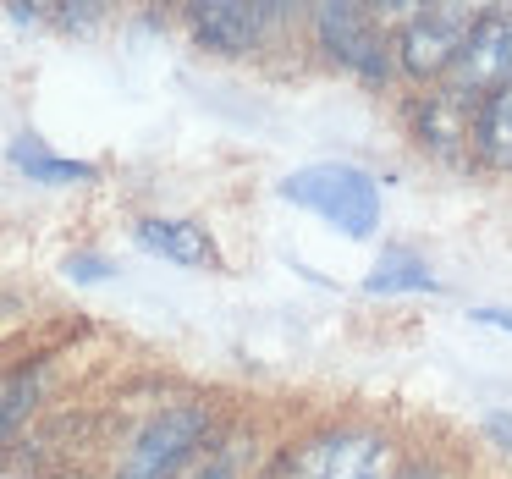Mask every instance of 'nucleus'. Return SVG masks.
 Here are the masks:
<instances>
[{
  "instance_id": "9",
  "label": "nucleus",
  "mask_w": 512,
  "mask_h": 479,
  "mask_svg": "<svg viewBox=\"0 0 512 479\" xmlns=\"http://www.w3.org/2000/svg\"><path fill=\"white\" fill-rule=\"evenodd\" d=\"M6 160L23 171L28 182H45V188H72V182H94V166L89 160H72V155H56L39 133H17L6 144Z\"/></svg>"
},
{
  "instance_id": "1",
  "label": "nucleus",
  "mask_w": 512,
  "mask_h": 479,
  "mask_svg": "<svg viewBox=\"0 0 512 479\" xmlns=\"http://www.w3.org/2000/svg\"><path fill=\"white\" fill-rule=\"evenodd\" d=\"M281 199L320 215L325 226H336L353 243L375 237V226H380V182L364 166H353V160H314V166L287 171L281 177Z\"/></svg>"
},
{
  "instance_id": "5",
  "label": "nucleus",
  "mask_w": 512,
  "mask_h": 479,
  "mask_svg": "<svg viewBox=\"0 0 512 479\" xmlns=\"http://www.w3.org/2000/svg\"><path fill=\"white\" fill-rule=\"evenodd\" d=\"M314 39L353 78H364V83L391 78V39L380 28V17L364 12V6H320L314 12Z\"/></svg>"
},
{
  "instance_id": "17",
  "label": "nucleus",
  "mask_w": 512,
  "mask_h": 479,
  "mask_svg": "<svg viewBox=\"0 0 512 479\" xmlns=\"http://www.w3.org/2000/svg\"><path fill=\"white\" fill-rule=\"evenodd\" d=\"M468 320H479V325H496V331H512V309H474Z\"/></svg>"
},
{
  "instance_id": "6",
  "label": "nucleus",
  "mask_w": 512,
  "mask_h": 479,
  "mask_svg": "<svg viewBox=\"0 0 512 479\" xmlns=\"http://www.w3.org/2000/svg\"><path fill=\"white\" fill-rule=\"evenodd\" d=\"M474 28V6H424L402 23L397 39V61L408 78H446V67L457 61V45Z\"/></svg>"
},
{
  "instance_id": "14",
  "label": "nucleus",
  "mask_w": 512,
  "mask_h": 479,
  "mask_svg": "<svg viewBox=\"0 0 512 479\" xmlns=\"http://www.w3.org/2000/svg\"><path fill=\"white\" fill-rule=\"evenodd\" d=\"M67 276L72 281H111L116 265L105 254H67Z\"/></svg>"
},
{
  "instance_id": "16",
  "label": "nucleus",
  "mask_w": 512,
  "mask_h": 479,
  "mask_svg": "<svg viewBox=\"0 0 512 479\" xmlns=\"http://www.w3.org/2000/svg\"><path fill=\"white\" fill-rule=\"evenodd\" d=\"M485 435L501 446V452H512V413H501V408L485 413Z\"/></svg>"
},
{
  "instance_id": "10",
  "label": "nucleus",
  "mask_w": 512,
  "mask_h": 479,
  "mask_svg": "<svg viewBox=\"0 0 512 479\" xmlns=\"http://www.w3.org/2000/svg\"><path fill=\"white\" fill-rule=\"evenodd\" d=\"M468 138H474L479 160L496 171H512V83L496 94H485V100L474 105V116H468Z\"/></svg>"
},
{
  "instance_id": "15",
  "label": "nucleus",
  "mask_w": 512,
  "mask_h": 479,
  "mask_svg": "<svg viewBox=\"0 0 512 479\" xmlns=\"http://www.w3.org/2000/svg\"><path fill=\"white\" fill-rule=\"evenodd\" d=\"M188 479H237V463L232 452H204L188 463Z\"/></svg>"
},
{
  "instance_id": "12",
  "label": "nucleus",
  "mask_w": 512,
  "mask_h": 479,
  "mask_svg": "<svg viewBox=\"0 0 512 479\" xmlns=\"http://www.w3.org/2000/svg\"><path fill=\"white\" fill-rule=\"evenodd\" d=\"M468 116H474V105L452 100L446 89L424 94V105H419V144H430L435 155H457V149L468 144Z\"/></svg>"
},
{
  "instance_id": "3",
  "label": "nucleus",
  "mask_w": 512,
  "mask_h": 479,
  "mask_svg": "<svg viewBox=\"0 0 512 479\" xmlns=\"http://www.w3.org/2000/svg\"><path fill=\"white\" fill-rule=\"evenodd\" d=\"M512 83V6H490L474 12V28L457 45V61L446 67L441 89L463 105H479L485 94L507 89Z\"/></svg>"
},
{
  "instance_id": "8",
  "label": "nucleus",
  "mask_w": 512,
  "mask_h": 479,
  "mask_svg": "<svg viewBox=\"0 0 512 479\" xmlns=\"http://www.w3.org/2000/svg\"><path fill=\"white\" fill-rule=\"evenodd\" d=\"M133 237L149 248V254L171 259V265H188V270H215L221 254H215L210 232L199 221H177V215H144L133 226Z\"/></svg>"
},
{
  "instance_id": "7",
  "label": "nucleus",
  "mask_w": 512,
  "mask_h": 479,
  "mask_svg": "<svg viewBox=\"0 0 512 479\" xmlns=\"http://www.w3.org/2000/svg\"><path fill=\"white\" fill-rule=\"evenodd\" d=\"M276 6H243V0H210V6H193L188 23L193 34H199L204 50H215V56H248V50H259V39L276 28Z\"/></svg>"
},
{
  "instance_id": "19",
  "label": "nucleus",
  "mask_w": 512,
  "mask_h": 479,
  "mask_svg": "<svg viewBox=\"0 0 512 479\" xmlns=\"http://www.w3.org/2000/svg\"><path fill=\"white\" fill-rule=\"evenodd\" d=\"M0 479H34V474H28V468H12V474H0Z\"/></svg>"
},
{
  "instance_id": "11",
  "label": "nucleus",
  "mask_w": 512,
  "mask_h": 479,
  "mask_svg": "<svg viewBox=\"0 0 512 479\" xmlns=\"http://www.w3.org/2000/svg\"><path fill=\"white\" fill-rule=\"evenodd\" d=\"M435 287H441L435 270L424 265V254H419V248H408V243L380 248L375 270L364 276V292H380V298H391V292H435Z\"/></svg>"
},
{
  "instance_id": "18",
  "label": "nucleus",
  "mask_w": 512,
  "mask_h": 479,
  "mask_svg": "<svg viewBox=\"0 0 512 479\" xmlns=\"http://www.w3.org/2000/svg\"><path fill=\"white\" fill-rule=\"evenodd\" d=\"M402 479H435V474H430V468H408Z\"/></svg>"
},
{
  "instance_id": "13",
  "label": "nucleus",
  "mask_w": 512,
  "mask_h": 479,
  "mask_svg": "<svg viewBox=\"0 0 512 479\" xmlns=\"http://www.w3.org/2000/svg\"><path fill=\"white\" fill-rule=\"evenodd\" d=\"M39 391H45V364H34V369H12V375H0V452L12 446V435L23 430V419L34 413Z\"/></svg>"
},
{
  "instance_id": "2",
  "label": "nucleus",
  "mask_w": 512,
  "mask_h": 479,
  "mask_svg": "<svg viewBox=\"0 0 512 479\" xmlns=\"http://www.w3.org/2000/svg\"><path fill=\"white\" fill-rule=\"evenodd\" d=\"M270 479H391V441L364 424H336L298 441Z\"/></svg>"
},
{
  "instance_id": "4",
  "label": "nucleus",
  "mask_w": 512,
  "mask_h": 479,
  "mask_svg": "<svg viewBox=\"0 0 512 479\" xmlns=\"http://www.w3.org/2000/svg\"><path fill=\"white\" fill-rule=\"evenodd\" d=\"M204 430H210V413L199 402H182V408H166L138 430V441L127 446L116 479H177L182 468L199 457Z\"/></svg>"
}]
</instances>
